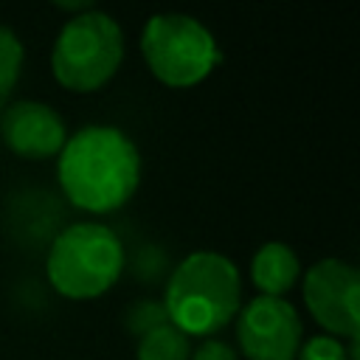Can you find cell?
Segmentation results:
<instances>
[{
	"mask_svg": "<svg viewBox=\"0 0 360 360\" xmlns=\"http://www.w3.org/2000/svg\"><path fill=\"white\" fill-rule=\"evenodd\" d=\"M124 59V34L112 17L87 8L65 22L51 51L56 82L73 93L104 87Z\"/></svg>",
	"mask_w": 360,
	"mask_h": 360,
	"instance_id": "4",
	"label": "cell"
},
{
	"mask_svg": "<svg viewBox=\"0 0 360 360\" xmlns=\"http://www.w3.org/2000/svg\"><path fill=\"white\" fill-rule=\"evenodd\" d=\"M20 68H22V45L8 28L0 25V104L14 90L20 79Z\"/></svg>",
	"mask_w": 360,
	"mask_h": 360,
	"instance_id": "11",
	"label": "cell"
},
{
	"mask_svg": "<svg viewBox=\"0 0 360 360\" xmlns=\"http://www.w3.org/2000/svg\"><path fill=\"white\" fill-rule=\"evenodd\" d=\"M236 338L248 360H295L301 349V321L290 301L256 295L239 312Z\"/></svg>",
	"mask_w": 360,
	"mask_h": 360,
	"instance_id": "7",
	"label": "cell"
},
{
	"mask_svg": "<svg viewBox=\"0 0 360 360\" xmlns=\"http://www.w3.org/2000/svg\"><path fill=\"white\" fill-rule=\"evenodd\" d=\"M295 360H349V354H346V349H343V343L338 338H332V335H315V338H309L298 349Z\"/></svg>",
	"mask_w": 360,
	"mask_h": 360,
	"instance_id": "12",
	"label": "cell"
},
{
	"mask_svg": "<svg viewBox=\"0 0 360 360\" xmlns=\"http://www.w3.org/2000/svg\"><path fill=\"white\" fill-rule=\"evenodd\" d=\"M301 264L290 245L284 242H267L256 250L250 262V278L262 290V295L281 298L295 281H298Z\"/></svg>",
	"mask_w": 360,
	"mask_h": 360,
	"instance_id": "9",
	"label": "cell"
},
{
	"mask_svg": "<svg viewBox=\"0 0 360 360\" xmlns=\"http://www.w3.org/2000/svg\"><path fill=\"white\" fill-rule=\"evenodd\" d=\"M188 360H239V357H236V352H233L228 343H222V340H202V343L188 354Z\"/></svg>",
	"mask_w": 360,
	"mask_h": 360,
	"instance_id": "14",
	"label": "cell"
},
{
	"mask_svg": "<svg viewBox=\"0 0 360 360\" xmlns=\"http://www.w3.org/2000/svg\"><path fill=\"white\" fill-rule=\"evenodd\" d=\"M3 143L20 158H51L59 155L68 135L59 112L39 101H17L3 112L0 121Z\"/></svg>",
	"mask_w": 360,
	"mask_h": 360,
	"instance_id": "8",
	"label": "cell"
},
{
	"mask_svg": "<svg viewBox=\"0 0 360 360\" xmlns=\"http://www.w3.org/2000/svg\"><path fill=\"white\" fill-rule=\"evenodd\" d=\"M141 51L149 70L169 87H191L222 62L211 31L188 14L149 17L141 34Z\"/></svg>",
	"mask_w": 360,
	"mask_h": 360,
	"instance_id": "5",
	"label": "cell"
},
{
	"mask_svg": "<svg viewBox=\"0 0 360 360\" xmlns=\"http://www.w3.org/2000/svg\"><path fill=\"white\" fill-rule=\"evenodd\" d=\"M242 304V278L231 259L214 250L191 253L166 287V318L186 338H208L225 329Z\"/></svg>",
	"mask_w": 360,
	"mask_h": 360,
	"instance_id": "2",
	"label": "cell"
},
{
	"mask_svg": "<svg viewBox=\"0 0 360 360\" xmlns=\"http://www.w3.org/2000/svg\"><path fill=\"white\" fill-rule=\"evenodd\" d=\"M56 174L65 197L76 208L107 214L135 194L141 158L121 129L93 124L65 141Z\"/></svg>",
	"mask_w": 360,
	"mask_h": 360,
	"instance_id": "1",
	"label": "cell"
},
{
	"mask_svg": "<svg viewBox=\"0 0 360 360\" xmlns=\"http://www.w3.org/2000/svg\"><path fill=\"white\" fill-rule=\"evenodd\" d=\"M51 287L73 301L104 295L124 270V248L118 236L101 222L68 225L48 250Z\"/></svg>",
	"mask_w": 360,
	"mask_h": 360,
	"instance_id": "3",
	"label": "cell"
},
{
	"mask_svg": "<svg viewBox=\"0 0 360 360\" xmlns=\"http://www.w3.org/2000/svg\"><path fill=\"white\" fill-rule=\"evenodd\" d=\"M188 338L172 323H160L138 340V360H188Z\"/></svg>",
	"mask_w": 360,
	"mask_h": 360,
	"instance_id": "10",
	"label": "cell"
},
{
	"mask_svg": "<svg viewBox=\"0 0 360 360\" xmlns=\"http://www.w3.org/2000/svg\"><path fill=\"white\" fill-rule=\"evenodd\" d=\"M360 276L352 264L340 259H323L307 270L304 301L312 318L340 338H357L360 332Z\"/></svg>",
	"mask_w": 360,
	"mask_h": 360,
	"instance_id": "6",
	"label": "cell"
},
{
	"mask_svg": "<svg viewBox=\"0 0 360 360\" xmlns=\"http://www.w3.org/2000/svg\"><path fill=\"white\" fill-rule=\"evenodd\" d=\"M160 323H169L166 309H163V304H152V301H141V304H135V307L129 309V318H127V326H129L138 338L146 335L149 329L160 326Z\"/></svg>",
	"mask_w": 360,
	"mask_h": 360,
	"instance_id": "13",
	"label": "cell"
}]
</instances>
